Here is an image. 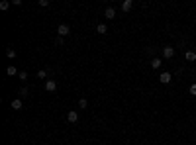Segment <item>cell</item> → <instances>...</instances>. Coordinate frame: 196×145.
Wrapping results in <instances>:
<instances>
[{
    "label": "cell",
    "mask_w": 196,
    "mask_h": 145,
    "mask_svg": "<svg viewBox=\"0 0 196 145\" xmlns=\"http://www.w3.org/2000/svg\"><path fill=\"white\" fill-rule=\"evenodd\" d=\"M45 90H47V92H55V90H57V80H55V79H47Z\"/></svg>",
    "instance_id": "1"
},
{
    "label": "cell",
    "mask_w": 196,
    "mask_h": 145,
    "mask_svg": "<svg viewBox=\"0 0 196 145\" xmlns=\"http://www.w3.org/2000/svg\"><path fill=\"white\" fill-rule=\"evenodd\" d=\"M171 80H173V75L171 73H161V75H159V83H163V84H169V83H171Z\"/></svg>",
    "instance_id": "2"
},
{
    "label": "cell",
    "mask_w": 196,
    "mask_h": 145,
    "mask_svg": "<svg viewBox=\"0 0 196 145\" xmlns=\"http://www.w3.org/2000/svg\"><path fill=\"white\" fill-rule=\"evenodd\" d=\"M163 57H165V59H173L174 57V47H171V45L163 47Z\"/></svg>",
    "instance_id": "3"
},
{
    "label": "cell",
    "mask_w": 196,
    "mask_h": 145,
    "mask_svg": "<svg viewBox=\"0 0 196 145\" xmlns=\"http://www.w3.org/2000/svg\"><path fill=\"white\" fill-rule=\"evenodd\" d=\"M67 120L71 122V123H77V122H78V112H77V110H69Z\"/></svg>",
    "instance_id": "4"
},
{
    "label": "cell",
    "mask_w": 196,
    "mask_h": 145,
    "mask_svg": "<svg viewBox=\"0 0 196 145\" xmlns=\"http://www.w3.org/2000/svg\"><path fill=\"white\" fill-rule=\"evenodd\" d=\"M69 31H71V30H69L67 24H59V28H57V34H59V37H65Z\"/></svg>",
    "instance_id": "5"
},
{
    "label": "cell",
    "mask_w": 196,
    "mask_h": 145,
    "mask_svg": "<svg viewBox=\"0 0 196 145\" xmlns=\"http://www.w3.org/2000/svg\"><path fill=\"white\" fill-rule=\"evenodd\" d=\"M184 59H186L188 63H194V61H196V51H192V49L184 51Z\"/></svg>",
    "instance_id": "6"
},
{
    "label": "cell",
    "mask_w": 196,
    "mask_h": 145,
    "mask_svg": "<svg viewBox=\"0 0 196 145\" xmlns=\"http://www.w3.org/2000/svg\"><path fill=\"white\" fill-rule=\"evenodd\" d=\"M134 8V0H124L122 2V12H130Z\"/></svg>",
    "instance_id": "7"
},
{
    "label": "cell",
    "mask_w": 196,
    "mask_h": 145,
    "mask_svg": "<svg viewBox=\"0 0 196 145\" xmlns=\"http://www.w3.org/2000/svg\"><path fill=\"white\" fill-rule=\"evenodd\" d=\"M104 16H106V20H114L116 18V10L112 6H108V8L104 10Z\"/></svg>",
    "instance_id": "8"
},
{
    "label": "cell",
    "mask_w": 196,
    "mask_h": 145,
    "mask_svg": "<svg viewBox=\"0 0 196 145\" xmlns=\"http://www.w3.org/2000/svg\"><path fill=\"white\" fill-rule=\"evenodd\" d=\"M161 65H163V61H161L159 57H153V59H151V69H153V71L161 69Z\"/></svg>",
    "instance_id": "9"
},
{
    "label": "cell",
    "mask_w": 196,
    "mask_h": 145,
    "mask_svg": "<svg viewBox=\"0 0 196 145\" xmlns=\"http://www.w3.org/2000/svg\"><path fill=\"white\" fill-rule=\"evenodd\" d=\"M12 110H22V106H24V102H22V98H14L12 100Z\"/></svg>",
    "instance_id": "10"
},
{
    "label": "cell",
    "mask_w": 196,
    "mask_h": 145,
    "mask_svg": "<svg viewBox=\"0 0 196 145\" xmlns=\"http://www.w3.org/2000/svg\"><path fill=\"white\" fill-rule=\"evenodd\" d=\"M6 73H8V77H18V75H20V71H18L14 65H10V67L6 69Z\"/></svg>",
    "instance_id": "11"
},
{
    "label": "cell",
    "mask_w": 196,
    "mask_h": 145,
    "mask_svg": "<svg viewBox=\"0 0 196 145\" xmlns=\"http://www.w3.org/2000/svg\"><path fill=\"white\" fill-rule=\"evenodd\" d=\"M106 31H108L106 24H98V26H96V34H100V35H106Z\"/></svg>",
    "instance_id": "12"
},
{
    "label": "cell",
    "mask_w": 196,
    "mask_h": 145,
    "mask_svg": "<svg viewBox=\"0 0 196 145\" xmlns=\"http://www.w3.org/2000/svg\"><path fill=\"white\" fill-rule=\"evenodd\" d=\"M6 57H8V59H16V49H12V47H6Z\"/></svg>",
    "instance_id": "13"
},
{
    "label": "cell",
    "mask_w": 196,
    "mask_h": 145,
    "mask_svg": "<svg viewBox=\"0 0 196 145\" xmlns=\"http://www.w3.org/2000/svg\"><path fill=\"white\" fill-rule=\"evenodd\" d=\"M86 106H88V102H86V98H81V100H78V108H86Z\"/></svg>",
    "instance_id": "14"
},
{
    "label": "cell",
    "mask_w": 196,
    "mask_h": 145,
    "mask_svg": "<svg viewBox=\"0 0 196 145\" xmlns=\"http://www.w3.org/2000/svg\"><path fill=\"white\" fill-rule=\"evenodd\" d=\"M10 8V2L8 0H2V2H0V10H8Z\"/></svg>",
    "instance_id": "15"
},
{
    "label": "cell",
    "mask_w": 196,
    "mask_h": 145,
    "mask_svg": "<svg viewBox=\"0 0 196 145\" xmlns=\"http://www.w3.org/2000/svg\"><path fill=\"white\" fill-rule=\"evenodd\" d=\"M18 79H20V80H24V83H26V80H28V73H26V71H20Z\"/></svg>",
    "instance_id": "16"
},
{
    "label": "cell",
    "mask_w": 196,
    "mask_h": 145,
    "mask_svg": "<svg viewBox=\"0 0 196 145\" xmlns=\"http://www.w3.org/2000/svg\"><path fill=\"white\" fill-rule=\"evenodd\" d=\"M28 94H30V92H28V88H26V87L20 88V96H22V98H28Z\"/></svg>",
    "instance_id": "17"
},
{
    "label": "cell",
    "mask_w": 196,
    "mask_h": 145,
    "mask_svg": "<svg viewBox=\"0 0 196 145\" xmlns=\"http://www.w3.org/2000/svg\"><path fill=\"white\" fill-rule=\"evenodd\" d=\"M38 6H41V8L49 6V0H38Z\"/></svg>",
    "instance_id": "18"
},
{
    "label": "cell",
    "mask_w": 196,
    "mask_h": 145,
    "mask_svg": "<svg viewBox=\"0 0 196 145\" xmlns=\"http://www.w3.org/2000/svg\"><path fill=\"white\" fill-rule=\"evenodd\" d=\"M47 75H49V73L43 71V69H41V71H38V77H39V79H47Z\"/></svg>",
    "instance_id": "19"
},
{
    "label": "cell",
    "mask_w": 196,
    "mask_h": 145,
    "mask_svg": "<svg viewBox=\"0 0 196 145\" xmlns=\"http://www.w3.org/2000/svg\"><path fill=\"white\" fill-rule=\"evenodd\" d=\"M188 92L192 94V96H196V83H192V84H190V90H188Z\"/></svg>",
    "instance_id": "20"
}]
</instances>
